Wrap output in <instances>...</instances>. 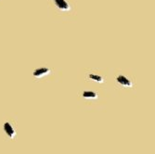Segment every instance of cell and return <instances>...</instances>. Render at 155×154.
<instances>
[{
    "instance_id": "cell-1",
    "label": "cell",
    "mask_w": 155,
    "mask_h": 154,
    "mask_svg": "<svg viewBox=\"0 0 155 154\" xmlns=\"http://www.w3.org/2000/svg\"><path fill=\"white\" fill-rule=\"evenodd\" d=\"M49 73H50L49 68L42 67V68L36 69L35 71L33 73V75H34V77H35V78H41V77H43V76H45V75H48Z\"/></svg>"
},
{
    "instance_id": "cell-2",
    "label": "cell",
    "mask_w": 155,
    "mask_h": 154,
    "mask_svg": "<svg viewBox=\"0 0 155 154\" xmlns=\"http://www.w3.org/2000/svg\"><path fill=\"white\" fill-rule=\"evenodd\" d=\"M4 131L6 132V134L8 135V136L9 138H13L14 136H16V131L15 129H14V127L12 126V125L10 124V123L8 122H6L4 123Z\"/></svg>"
},
{
    "instance_id": "cell-3",
    "label": "cell",
    "mask_w": 155,
    "mask_h": 154,
    "mask_svg": "<svg viewBox=\"0 0 155 154\" xmlns=\"http://www.w3.org/2000/svg\"><path fill=\"white\" fill-rule=\"evenodd\" d=\"M54 3L58 8H60L62 11H68L71 8V6L69 5L66 0H54Z\"/></svg>"
},
{
    "instance_id": "cell-4",
    "label": "cell",
    "mask_w": 155,
    "mask_h": 154,
    "mask_svg": "<svg viewBox=\"0 0 155 154\" xmlns=\"http://www.w3.org/2000/svg\"><path fill=\"white\" fill-rule=\"evenodd\" d=\"M116 81L120 84L121 86H124V87H132V82L127 79L125 76L124 75H119L116 77Z\"/></svg>"
},
{
    "instance_id": "cell-5",
    "label": "cell",
    "mask_w": 155,
    "mask_h": 154,
    "mask_svg": "<svg viewBox=\"0 0 155 154\" xmlns=\"http://www.w3.org/2000/svg\"><path fill=\"white\" fill-rule=\"evenodd\" d=\"M82 96L84 99H97V94L94 91H84Z\"/></svg>"
},
{
    "instance_id": "cell-6",
    "label": "cell",
    "mask_w": 155,
    "mask_h": 154,
    "mask_svg": "<svg viewBox=\"0 0 155 154\" xmlns=\"http://www.w3.org/2000/svg\"><path fill=\"white\" fill-rule=\"evenodd\" d=\"M88 77L91 79V80H94L97 83H102L103 82V78L101 76V75H97V74H90L88 75Z\"/></svg>"
}]
</instances>
